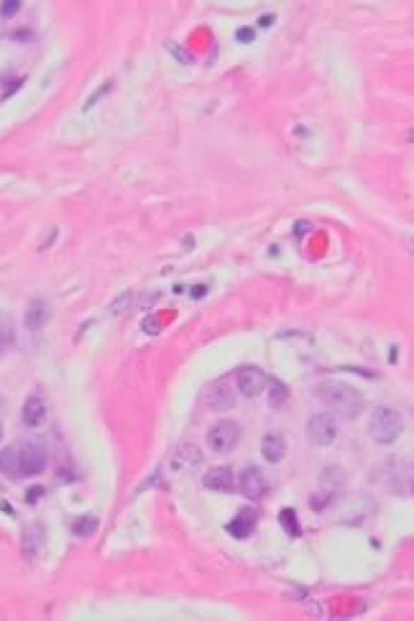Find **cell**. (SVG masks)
Wrapping results in <instances>:
<instances>
[{"instance_id":"603a6c76","label":"cell","mask_w":414,"mask_h":621,"mask_svg":"<svg viewBox=\"0 0 414 621\" xmlns=\"http://www.w3.org/2000/svg\"><path fill=\"white\" fill-rule=\"evenodd\" d=\"M41 496H44V488H41V486H31V488H28L26 499H28V504H36V501H39Z\"/></svg>"},{"instance_id":"9a60e30c","label":"cell","mask_w":414,"mask_h":621,"mask_svg":"<svg viewBox=\"0 0 414 621\" xmlns=\"http://www.w3.org/2000/svg\"><path fill=\"white\" fill-rule=\"evenodd\" d=\"M266 399H268V407H274V409H279L281 404H284V401H287V396H289V391H287V386H284V384H281V381H276V379H266Z\"/></svg>"},{"instance_id":"e0dca14e","label":"cell","mask_w":414,"mask_h":621,"mask_svg":"<svg viewBox=\"0 0 414 621\" xmlns=\"http://www.w3.org/2000/svg\"><path fill=\"white\" fill-rule=\"evenodd\" d=\"M0 471L6 475H18V448L0 450Z\"/></svg>"},{"instance_id":"ba28073f","label":"cell","mask_w":414,"mask_h":621,"mask_svg":"<svg viewBox=\"0 0 414 621\" xmlns=\"http://www.w3.org/2000/svg\"><path fill=\"white\" fill-rule=\"evenodd\" d=\"M235 483L241 488V494L251 501H259L261 496L266 494V478H264V473H261L259 468H246Z\"/></svg>"},{"instance_id":"44dd1931","label":"cell","mask_w":414,"mask_h":621,"mask_svg":"<svg viewBox=\"0 0 414 621\" xmlns=\"http://www.w3.org/2000/svg\"><path fill=\"white\" fill-rule=\"evenodd\" d=\"M254 28H238V34H235V39L241 41V44H251L254 41Z\"/></svg>"},{"instance_id":"8992f818","label":"cell","mask_w":414,"mask_h":621,"mask_svg":"<svg viewBox=\"0 0 414 621\" xmlns=\"http://www.w3.org/2000/svg\"><path fill=\"white\" fill-rule=\"evenodd\" d=\"M235 381H238V391H241L243 396H259L261 391L266 389V374L256 366L241 368L238 376H235Z\"/></svg>"},{"instance_id":"30bf717a","label":"cell","mask_w":414,"mask_h":621,"mask_svg":"<svg viewBox=\"0 0 414 621\" xmlns=\"http://www.w3.org/2000/svg\"><path fill=\"white\" fill-rule=\"evenodd\" d=\"M49 314H52V309H49L47 302H44V300H34L26 307V314H23V325H26V330L36 333V330H41L49 322Z\"/></svg>"},{"instance_id":"83f0119b","label":"cell","mask_w":414,"mask_h":621,"mask_svg":"<svg viewBox=\"0 0 414 621\" xmlns=\"http://www.w3.org/2000/svg\"><path fill=\"white\" fill-rule=\"evenodd\" d=\"M274 23V16H261L259 18V26H271Z\"/></svg>"},{"instance_id":"5b68a950","label":"cell","mask_w":414,"mask_h":621,"mask_svg":"<svg viewBox=\"0 0 414 621\" xmlns=\"http://www.w3.org/2000/svg\"><path fill=\"white\" fill-rule=\"evenodd\" d=\"M47 471V450L39 442H26L18 450V475H39Z\"/></svg>"},{"instance_id":"7c38bea8","label":"cell","mask_w":414,"mask_h":621,"mask_svg":"<svg viewBox=\"0 0 414 621\" xmlns=\"http://www.w3.org/2000/svg\"><path fill=\"white\" fill-rule=\"evenodd\" d=\"M256 519H259V514H256V509H243L241 514L235 516L230 524H227V532L235 537V540H246L251 532H254L256 527Z\"/></svg>"},{"instance_id":"9c48e42d","label":"cell","mask_w":414,"mask_h":621,"mask_svg":"<svg viewBox=\"0 0 414 621\" xmlns=\"http://www.w3.org/2000/svg\"><path fill=\"white\" fill-rule=\"evenodd\" d=\"M202 483H205V488H210V491H218V494H230L235 488V475L230 468L225 466H218V468H210L205 473V478H202Z\"/></svg>"},{"instance_id":"cb8c5ba5","label":"cell","mask_w":414,"mask_h":621,"mask_svg":"<svg viewBox=\"0 0 414 621\" xmlns=\"http://www.w3.org/2000/svg\"><path fill=\"white\" fill-rule=\"evenodd\" d=\"M325 504H330V491H325V494H320V496H314V501H312V507L317 509V511H320Z\"/></svg>"},{"instance_id":"5bb4252c","label":"cell","mask_w":414,"mask_h":621,"mask_svg":"<svg viewBox=\"0 0 414 621\" xmlns=\"http://www.w3.org/2000/svg\"><path fill=\"white\" fill-rule=\"evenodd\" d=\"M23 422H26L28 427H41L44 425V420H47V404H44V399L41 396H28L26 404H23Z\"/></svg>"},{"instance_id":"8fae6325","label":"cell","mask_w":414,"mask_h":621,"mask_svg":"<svg viewBox=\"0 0 414 621\" xmlns=\"http://www.w3.org/2000/svg\"><path fill=\"white\" fill-rule=\"evenodd\" d=\"M261 455L266 458V463H281L287 455V442L279 432H268L261 440Z\"/></svg>"},{"instance_id":"4316f807","label":"cell","mask_w":414,"mask_h":621,"mask_svg":"<svg viewBox=\"0 0 414 621\" xmlns=\"http://www.w3.org/2000/svg\"><path fill=\"white\" fill-rule=\"evenodd\" d=\"M205 292H207V287H202V284H197V287L192 289V297H194V300H200V297H202V294H205Z\"/></svg>"},{"instance_id":"2e32d148","label":"cell","mask_w":414,"mask_h":621,"mask_svg":"<svg viewBox=\"0 0 414 621\" xmlns=\"http://www.w3.org/2000/svg\"><path fill=\"white\" fill-rule=\"evenodd\" d=\"M41 540H44V529L39 524H31V527L23 532V550H26L28 557H34L36 550L41 548Z\"/></svg>"},{"instance_id":"ffe728a7","label":"cell","mask_w":414,"mask_h":621,"mask_svg":"<svg viewBox=\"0 0 414 621\" xmlns=\"http://www.w3.org/2000/svg\"><path fill=\"white\" fill-rule=\"evenodd\" d=\"M18 8H20V0H8V3H3V6H0V16L11 18V16L18 11Z\"/></svg>"},{"instance_id":"7a4b0ae2","label":"cell","mask_w":414,"mask_h":621,"mask_svg":"<svg viewBox=\"0 0 414 621\" xmlns=\"http://www.w3.org/2000/svg\"><path fill=\"white\" fill-rule=\"evenodd\" d=\"M404 430L401 414L391 407H376L368 417V434L379 445H391Z\"/></svg>"},{"instance_id":"6da1fadb","label":"cell","mask_w":414,"mask_h":621,"mask_svg":"<svg viewBox=\"0 0 414 621\" xmlns=\"http://www.w3.org/2000/svg\"><path fill=\"white\" fill-rule=\"evenodd\" d=\"M314 394L322 404H328L335 414H341L345 420H355L363 412L361 391L350 384H343V381H322V384H317Z\"/></svg>"},{"instance_id":"277c9868","label":"cell","mask_w":414,"mask_h":621,"mask_svg":"<svg viewBox=\"0 0 414 621\" xmlns=\"http://www.w3.org/2000/svg\"><path fill=\"white\" fill-rule=\"evenodd\" d=\"M307 437L312 445H317V448H328V445H333L335 437H338V422H335L333 414H328V412L312 414L307 422Z\"/></svg>"},{"instance_id":"ac0fdd59","label":"cell","mask_w":414,"mask_h":621,"mask_svg":"<svg viewBox=\"0 0 414 621\" xmlns=\"http://www.w3.org/2000/svg\"><path fill=\"white\" fill-rule=\"evenodd\" d=\"M95 529H97V519H95V516H82V519L74 521L72 532L77 537H90L95 532Z\"/></svg>"},{"instance_id":"d4e9b609","label":"cell","mask_w":414,"mask_h":621,"mask_svg":"<svg viewBox=\"0 0 414 621\" xmlns=\"http://www.w3.org/2000/svg\"><path fill=\"white\" fill-rule=\"evenodd\" d=\"M107 90H110V82H107V85H102L100 90H97V93L93 95V97H90V100H87V105H85V110H90V107L95 105V100H97V97H100V95H105Z\"/></svg>"},{"instance_id":"52a82bcc","label":"cell","mask_w":414,"mask_h":621,"mask_svg":"<svg viewBox=\"0 0 414 621\" xmlns=\"http://www.w3.org/2000/svg\"><path fill=\"white\" fill-rule=\"evenodd\" d=\"M202 463V450L197 445H179L172 455V471L177 473H192L194 468H200Z\"/></svg>"},{"instance_id":"7402d4cb","label":"cell","mask_w":414,"mask_h":621,"mask_svg":"<svg viewBox=\"0 0 414 621\" xmlns=\"http://www.w3.org/2000/svg\"><path fill=\"white\" fill-rule=\"evenodd\" d=\"M143 330H146L148 335H159V320H156V317H146V320H143Z\"/></svg>"},{"instance_id":"3957f363","label":"cell","mask_w":414,"mask_h":621,"mask_svg":"<svg viewBox=\"0 0 414 621\" xmlns=\"http://www.w3.org/2000/svg\"><path fill=\"white\" fill-rule=\"evenodd\" d=\"M238 440H241V425L235 420H220L207 430V445H210V450L220 455L235 450Z\"/></svg>"},{"instance_id":"484cf974","label":"cell","mask_w":414,"mask_h":621,"mask_svg":"<svg viewBox=\"0 0 414 621\" xmlns=\"http://www.w3.org/2000/svg\"><path fill=\"white\" fill-rule=\"evenodd\" d=\"M128 302H131V294H126V297H121V300L115 302L113 307H110V312H118V309H121V307L126 309V307H128Z\"/></svg>"},{"instance_id":"d6986e66","label":"cell","mask_w":414,"mask_h":621,"mask_svg":"<svg viewBox=\"0 0 414 621\" xmlns=\"http://www.w3.org/2000/svg\"><path fill=\"white\" fill-rule=\"evenodd\" d=\"M281 524H284V529H289V535H300V524H297V514H294V509H284L281 511Z\"/></svg>"},{"instance_id":"4fadbf2b","label":"cell","mask_w":414,"mask_h":621,"mask_svg":"<svg viewBox=\"0 0 414 621\" xmlns=\"http://www.w3.org/2000/svg\"><path fill=\"white\" fill-rule=\"evenodd\" d=\"M207 404L213 409H218V412H223V409H230L235 404V394H233V389L227 386V384H215V386L207 389V394H205Z\"/></svg>"}]
</instances>
